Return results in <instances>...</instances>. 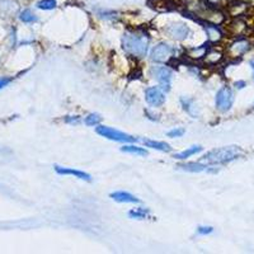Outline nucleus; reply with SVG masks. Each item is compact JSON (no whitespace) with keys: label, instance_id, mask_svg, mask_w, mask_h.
<instances>
[{"label":"nucleus","instance_id":"1","mask_svg":"<svg viewBox=\"0 0 254 254\" xmlns=\"http://www.w3.org/2000/svg\"><path fill=\"white\" fill-rule=\"evenodd\" d=\"M122 47L135 58H144L149 49V38L140 33H126L122 38Z\"/></svg>","mask_w":254,"mask_h":254},{"label":"nucleus","instance_id":"2","mask_svg":"<svg viewBox=\"0 0 254 254\" xmlns=\"http://www.w3.org/2000/svg\"><path fill=\"white\" fill-rule=\"evenodd\" d=\"M242 155V149L239 146H225L208 151L202 158L207 164H225L230 163Z\"/></svg>","mask_w":254,"mask_h":254},{"label":"nucleus","instance_id":"3","mask_svg":"<svg viewBox=\"0 0 254 254\" xmlns=\"http://www.w3.org/2000/svg\"><path fill=\"white\" fill-rule=\"evenodd\" d=\"M97 133L106 139L112 140V141H117V142H135L136 137L133 136L128 135V133L121 132L119 130H115L112 127L108 126H98L97 127Z\"/></svg>","mask_w":254,"mask_h":254},{"label":"nucleus","instance_id":"4","mask_svg":"<svg viewBox=\"0 0 254 254\" xmlns=\"http://www.w3.org/2000/svg\"><path fill=\"white\" fill-rule=\"evenodd\" d=\"M215 103H216V108L221 112H226L233 107L234 103V93L230 88L224 87L217 92L216 98H215Z\"/></svg>","mask_w":254,"mask_h":254},{"label":"nucleus","instance_id":"5","mask_svg":"<svg viewBox=\"0 0 254 254\" xmlns=\"http://www.w3.org/2000/svg\"><path fill=\"white\" fill-rule=\"evenodd\" d=\"M151 74L158 80V83L160 84V88L163 90H165V92L171 90L172 76H173V72H172L171 69H168L165 66H154L151 69Z\"/></svg>","mask_w":254,"mask_h":254},{"label":"nucleus","instance_id":"6","mask_svg":"<svg viewBox=\"0 0 254 254\" xmlns=\"http://www.w3.org/2000/svg\"><path fill=\"white\" fill-rule=\"evenodd\" d=\"M174 49L168 44H159L153 49L150 54V59L154 63H165L171 59Z\"/></svg>","mask_w":254,"mask_h":254},{"label":"nucleus","instance_id":"7","mask_svg":"<svg viewBox=\"0 0 254 254\" xmlns=\"http://www.w3.org/2000/svg\"><path fill=\"white\" fill-rule=\"evenodd\" d=\"M145 99L153 107H160L165 102V95L156 87H150L145 90Z\"/></svg>","mask_w":254,"mask_h":254},{"label":"nucleus","instance_id":"8","mask_svg":"<svg viewBox=\"0 0 254 254\" xmlns=\"http://www.w3.org/2000/svg\"><path fill=\"white\" fill-rule=\"evenodd\" d=\"M55 171L56 173L60 174V176H74L75 178L83 179V181H92V177L89 176L85 172L78 171V169H72V168H64L60 167V165H55Z\"/></svg>","mask_w":254,"mask_h":254},{"label":"nucleus","instance_id":"9","mask_svg":"<svg viewBox=\"0 0 254 254\" xmlns=\"http://www.w3.org/2000/svg\"><path fill=\"white\" fill-rule=\"evenodd\" d=\"M167 33L171 36V37L176 38V40H185L188 36V33H190V28H188L186 24L182 23L172 24V26L167 29Z\"/></svg>","mask_w":254,"mask_h":254},{"label":"nucleus","instance_id":"10","mask_svg":"<svg viewBox=\"0 0 254 254\" xmlns=\"http://www.w3.org/2000/svg\"><path fill=\"white\" fill-rule=\"evenodd\" d=\"M111 198L115 199L116 202L120 203H140V199L136 198L133 194L125 192V190H117L111 193Z\"/></svg>","mask_w":254,"mask_h":254},{"label":"nucleus","instance_id":"11","mask_svg":"<svg viewBox=\"0 0 254 254\" xmlns=\"http://www.w3.org/2000/svg\"><path fill=\"white\" fill-rule=\"evenodd\" d=\"M249 47H251V45H249V42L247 40H244V38L237 40L234 44L230 46L231 55L235 56V58H237V56L243 55V54H246V52L248 51Z\"/></svg>","mask_w":254,"mask_h":254},{"label":"nucleus","instance_id":"12","mask_svg":"<svg viewBox=\"0 0 254 254\" xmlns=\"http://www.w3.org/2000/svg\"><path fill=\"white\" fill-rule=\"evenodd\" d=\"M142 144L146 147H151V149H155V150L159 151H164V153H169L172 150L171 145L167 144L164 141H155V140H149L145 139L142 140Z\"/></svg>","mask_w":254,"mask_h":254},{"label":"nucleus","instance_id":"13","mask_svg":"<svg viewBox=\"0 0 254 254\" xmlns=\"http://www.w3.org/2000/svg\"><path fill=\"white\" fill-rule=\"evenodd\" d=\"M199 151H202V146H199V145H194V146L188 147L187 150H183L181 153L174 154L173 158L178 159V160H185V159L190 158V156L194 155V154H198Z\"/></svg>","mask_w":254,"mask_h":254},{"label":"nucleus","instance_id":"14","mask_svg":"<svg viewBox=\"0 0 254 254\" xmlns=\"http://www.w3.org/2000/svg\"><path fill=\"white\" fill-rule=\"evenodd\" d=\"M181 169L186 172H192V173H198V172H203L207 169V165L201 164V163H186V164L179 165Z\"/></svg>","mask_w":254,"mask_h":254},{"label":"nucleus","instance_id":"15","mask_svg":"<svg viewBox=\"0 0 254 254\" xmlns=\"http://www.w3.org/2000/svg\"><path fill=\"white\" fill-rule=\"evenodd\" d=\"M181 102H182L183 108H185V110L192 116V117H197V116H198V113H197L196 103H194L193 99H188V98H185V97H182V98H181Z\"/></svg>","mask_w":254,"mask_h":254},{"label":"nucleus","instance_id":"16","mask_svg":"<svg viewBox=\"0 0 254 254\" xmlns=\"http://www.w3.org/2000/svg\"><path fill=\"white\" fill-rule=\"evenodd\" d=\"M121 151H124V153H128V154H135V155H140V156L147 155V151L145 150L144 147L135 146V145H125V146L121 147Z\"/></svg>","mask_w":254,"mask_h":254},{"label":"nucleus","instance_id":"17","mask_svg":"<svg viewBox=\"0 0 254 254\" xmlns=\"http://www.w3.org/2000/svg\"><path fill=\"white\" fill-rule=\"evenodd\" d=\"M19 19L23 22V23H35L37 22L38 18L35 13L29 10V9H24L23 12H20L19 14Z\"/></svg>","mask_w":254,"mask_h":254},{"label":"nucleus","instance_id":"18","mask_svg":"<svg viewBox=\"0 0 254 254\" xmlns=\"http://www.w3.org/2000/svg\"><path fill=\"white\" fill-rule=\"evenodd\" d=\"M206 27V31H207L208 33V38H210V41H212V42H216V41H219L220 38H221V32H220V29L217 28L216 24H210V26H205Z\"/></svg>","mask_w":254,"mask_h":254},{"label":"nucleus","instance_id":"19","mask_svg":"<svg viewBox=\"0 0 254 254\" xmlns=\"http://www.w3.org/2000/svg\"><path fill=\"white\" fill-rule=\"evenodd\" d=\"M128 216L131 219H136V220H144L149 216V211L146 208H135V210H131L128 212Z\"/></svg>","mask_w":254,"mask_h":254},{"label":"nucleus","instance_id":"20","mask_svg":"<svg viewBox=\"0 0 254 254\" xmlns=\"http://www.w3.org/2000/svg\"><path fill=\"white\" fill-rule=\"evenodd\" d=\"M36 6L42 10H52L58 6V1L56 0H40L36 3Z\"/></svg>","mask_w":254,"mask_h":254},{"label":"nucleus","instance_id":"21","mask_svg":"<svg viewBox=\"0 0 254 254\" xmlns=\"http://www.w3.org/2000/svg\"><path fill=\"white\" fill-rule=\"evenodd\" d=\"M101 121H102L101 116L97 115V113H90V115H88L87 117H85L84 124L87 125V126H97V125L101 124Z\"/></svg>","mask_w":254,"mask_h":254},{"label":"nucleus","instance_id":"22","mask_svg":"<svg viewBox=\"0 0 254 254\" xmlns=\"http://www.w3.org/2000/svg\"><path fill=\"white\" fill-rule=\"evenodd\" d=\"M226 1H228V0H205L206 5L214 9H219L220 6L225 5Z\"/></svg>","mask_w":254,"mask_h":254},{"label":"nucleus","instance_id":"23","mask_svg":"<svg viewBox=\"0 0 254 254\" xmlns=\"http://www.w3.org/2000/svg\"><path fill=\"white\" fill-rule=\"evenodd\" d=\"M185 132H186L185 128H179L178 127V128H174V130L169 131L167 135L169 136V137H182V136L185 135Z\"/></svg>","mask_w":254,"mask_h":254},{"label":"nucleus","instance_id":"24","mask_svg":"<svg viewBox=\"0 0 254 254\" xmlns=\"http://www.w3.org/2000/svg\"><path fill=\"white\" fill-rule=\"evenodd\" d=\"M214 231V229L211 228V226H199L198 229H197V233H198L199 235H208L211 234Z\"/></svg>","mask_w":254,"mask_h":254},{"label":"nucleus","instance_id":"25","mask_svg":"<svg viewBox=\"0 0 254 254\" xmlns=\"http://www.w3.org/2000/svg\"><path fill=\"white\" fill-rule=\"evenodd\" d=\"M65 121L69 122V124H71V125H78L80 120H79L78 116H69V117H66V120H65Z\"/></svg>","mask_w":254,"mask_h":254},{"label":"nucleus","instance_id":"26","mask_svg":"<svg viewBox=\"0 0 254 254\" xmlns=\"http://www.w3.org/2000/svg\"><path fill=\"white\" fill-rule=\"evenodd\" d=\"M10 80H12L10 78H0V89H3L4 87H6L10 83Z\"/></svg>","mask_w":254,"mask_h":254},{"label":"nucleus","instance_id":"27","mask_svg":"<svg viewBox=\"0 0 254 254\" xmlns=\"http://www.w3.org/2000/svg\"><path fill=\"white\" fill-rule=\"evenodd\" d=\"M235 87H237L238 89H242V88L246 87V81H237V83H235Z\"/></svg>","mask_w":254,"mask_h":254},{"label":"nucleus","instance_id":"28","mask_svg":"<svg viewBox=\"0 0 254 254\" xmlns=\"http://www.w3.org/2000/svg\"><path fill=\"white\" fill-rule=\"evenodd\" d=\"M249 64H251V66H252V69H253V70H254V60H252V61H251V63H249Z\"/></svg>","mask_w":254,"mask_h":254}]
</instances>
